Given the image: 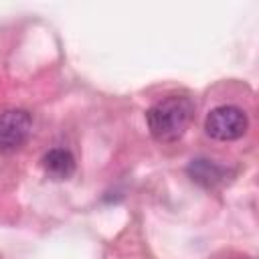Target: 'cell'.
I'll list each match as a JSON object with an SVG mask.
<instances>
[{
  "mask_svg": "<svg viewBox=\"0 0 259 259\" xmlns=\"http://www.w3.org/2000/svg\"><path fill=\"white\" fill-rule=\"evenodd\" d=\"M188 176L192 182L204 186V188H214L217 184H221L227 176V170L219 164H214L212 160H206V158H196L188 164L186 168Z\"/></svg>",
  "mask_w": 259,
  "mask_h": 259,
  "instance_id": "obj_5",
  "label": "cell"
},
{
  "mask_svg": "<svg viewBox=\"0 0 259 259\" xmlns=\"http://www.w3.org/2000/svg\"><path fill=\"white\" fill-rule=\"evenodd\" d=\"M194 117V103L186 95H168L156 101L146 111V121L152 138L160 144L180 140Z\"/></svg>",
  "mask_w": 259,
  "mask_h": 259,
  "instance_id": "obj_1",
  "label": "cell"
},
{
  "mask_svg": "<svg viewBox=\"0 0 259 259\" xmlns=\"http://www.w3.org/2000/svg\"><path fill=\"white\" fill-rule=\"evenodd\" d=\"M249 127L247 113L237 105H219L208 111L204 119V130L212 140L233 142L243 138Z\"/></svg>",
  "mask_w": 259,
  "mask_h": 259,
  "instance_id": "obj_2",
  "label": "cell"
},
{
  "mask_svg": "<svg viewBox=\"0 0 259 259\" xmlns=\"http://www.w3.org/2000/svg\"><path fill=\"white\" fill-rule=\"evenodd\" d=\"M32 130L30 113L24 109H8L0 113V152L10 154L20 150Z\"/></svg>",
  "mask_w": 259,
  "mask_h": 259,
  "instance_id": "obj_3",
  "label": "cell"
},
{
  "mask_svg": "<svg viewBox=\"0 0 259 259\" xmlns=\"http://www.w3.org/2000/svg\"><path fill=\"white\" fill-rule=\"evenodd\" d=\"M42 168L53 180H67L75 172V158L65 148H53L42 156Z\"/></svg>",
  "mask_w": 259,
  "mask_h": 259,
  "instance_id": "obj_4",
  "label": "cell"
},
{
  "mask_svg": "<svg viewBox=\"0 0 259 259\" xmlns=\"http://www.w3.org/2000/svg\"><path fill=\"white\" fill-rule=\"evenodd\" d=\"M243 259H245V257H243Z\"/></svg>",
  "mask_w": 259,
  "mask_h": 259,
  "instance_id": "obj_6",
  "label": "cell"
}]
</instances>
